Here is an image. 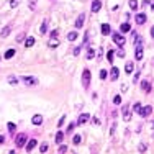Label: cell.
I'll return each instance as SVG.
<instances>
[{
    "label": "cell",
    "instance_id": "cell-15",
    "mask_svg": "<svg viewBox=\"0 0 154 154\" xmlns=\"http://www.w3.org/2000/svg\"><path fill=\"white\" fill-rule=\"evenodd\" d=\"M34 38L33 36H26V38H25V48H31V46H34Z\"/></svg>",
    "mask_w": 154,
    "mask_h": 154
},
{
    "label": "cell",
    "instance_id": "cell-24",
    "mask_svg": "<svg viewBox=\"0 0 154 154\" xmlns=\"http://www.w3.org/2000/svg\"><path fill=\"white\" fill-rule=\"evenodd\" d=\"M133 69H134L133 62H126V66H125V72H126V74H131V72H133Z\"/></svg>",
    "mask_w": 154,
    "mask_h": 154
},
{
    "label": "cell",
    "instance_id": "cell-23",
    "mask_svg": "<svg viewBox=\"0 0 154 154\" xmlns=\"http://www.w3.org/2000/svg\"><path fill=\"white\" fill-rule=\"evenodd\" d=\"M56 144H61L62 143V139H64V133H61V131H58V134H56Z\"/></svg>",
    "mask_w": 154,
    "mask_h": 154
},
{
    "label": "cell",
    "instance_id": "cell-32",
    "mask_svg": "<svg viewBox=\"0 0 154 154\" xmlns=\"http://www.w3.org/2000/svg\"><path fill=\"white\" fill-rule=\"evenodd\" d=\"M139 110H141V103L139 102H136V103L133 105V112L134 113H139Z\"/></svg>",
    "mask_w": 154,
    "mask_h": 154
},
{
    "label": "cell",
    "instance_id": "cell-30",
    "mask_svg": "<svg viewBox=\"0 0 154 154\" xmlns=\"http://www.w3.org/2000/svg\"><path fill=\"white\" fill-rule=\"evenodd\" d=\"M113 56H115V53H113V51H112V49H110V51H108V53H107V61H108V62H110V64L113 62Z\"/></svg>",
    "mask_w": 154,
    "mask_h": 154
},
{
    "label": "cell",
    "instance_id": "cell-26",
    "mask_svg": "<svg viewBox=\"0 0 154 154\" xmlns=\"http://www.w3.org/2000/svg\"><path fill=\"white\" fill-rule=\"evenodd\" d=\"M138 7H139V3H138V0H130V8L131 10H138Z\"/></svg>",
    "mask_w": 154,
    "mask_h": 154
},
{
    "label": "cell",
    "instance_id": "cell-10",
    "mask_svg": "<svg viewBox=\"0 0 154 154\" xmlns=\"http://www.w3.org/2000/svg\"><path fill=\"white\" fill-rule=\"evenodd\" d=\"M100 30H102V34H103V36H108V34L112 33V26H110L108 23H103Z\"/></svg>",
    "mask_w": 154,
    "mask_h": 154
},
{
    "label": "cell",
    "instance_id": "cell-44",
    "mask_svg": "<svg viewBox=\"0 0 154 154\" xmlns=\"http://www.w3.org/2000/svg\"><path fill=\"white\" fill-rule=\"evenodd\" d=\"M139 153H146V144H139Z\"/></svg>",
    "mask_w": 154,
    "mask_h": 154
},
{
    "label": "cell",
    "instance_id": "cell-40",
    "mask_svg": "<svg viewBox=\"0 0 154 154\" xmlns=\"http://www.w3.org/2000/svg\"><path fill=\"white\" fill-rule=\"evenodd\" d=\"M61 154H64V153H67V146H64V144H61L59 146V149H58Z\"/></svg>",
    "mask_w": 154,
    "mask_h": 154
},
{
    "label": "cell",
    "instance_id": "cell-49",
    "mask_svg": "<svg viewBox=\"0 0 154 154\" xmlns=\"http://www.w3.org/2000/svg\"><path fill=\"white\" fill-rule=\"evenodd\" d=\"M3 143H5V136H2V134H0V144H3Z\"/></svg>",
    "mask_w": 154,
    "mask_h": 154
},
{
    "label": "cell",
    "instance_id": "cell-45",
    "mask_svg": "<svg viewBox=\"0 0 154 154\" xmlns=\"http://www.w3.org/2000/svg\"><path fill=\"white\" fill-rule=\"evenodd\" d=\"M79 54H81V48H75L74 49V56H79Z\"/></svg>",
    "mask_w": 154,
    "mask_h": 154
},
{
    "label": "cell",
    "instance_id": "cell-22",
    "mask_svg": "<svg viewBox=\"0 0 154 154\" xmlns=\"http://www.w3.org/2000/svg\"><path fill=\"white\" fill-rule=\"evenodd\" d=\"M77 40V31H69L67 33V41H74Z\"/></svg>",
    "mask_w": 154,
    "mask_h": 154
},
{
    "label": "cell",
    "instance_id": "cell-3",
    "mask_svg": "<svg viewBox=\"0 0 154 154\" xmlns=\"http://www.w3.org/2000/svg\"><path fill=\"white\" fill-rule=\"evenodd\" d=\"M26 139H28L26 134H25V133H20L17 138H15V144H17L18 147H23V146H25V143H26Z\"/></svg>",
    "mask_w": 154,
    "mask_h": 154
},
{
    "label": "cell",
    "instance_id": "cell-39",
    "mask_svg": "<svg viewBox=\"0 0 154 154\" xmlns=\"http://www.w3.org/2000/svg\"><path fill=\"white\" fill-rule=\"evenodd\" d=\"M25 38H26V36H25V33H20L18 36H17V43H21V41L25 40Z\"/></svg>",
    "mask_w": 154,
    "mask_h": 154
},
{
    "label": "cell",
    "instance_id": "cell-11",
    "mask_svg": "<svg viewBox=\"0 0 154 154\" xmlns=\"http://www.w3.org/2000/svg\"><path fill=\"white\" fill-rule=\"evenodd\" d=\"M89 118H90V115L89 113H82L81 116H79V120H77V123L75 125H84V123H87Z\"/></svg>",
    "mask_w": 154,
    "mask_h": 154
},
{
    "label": "cell",
    "instance_id": "cell-8",
    "mask_svg": "<svg viewBox=\"0 0 154 154\" xmlns=\"http://www.w3.org/2000/svg\"><path fill=\"white\" fill-rule=\"evenodd\" d=\"M84 21H85V13H81L75 20V28H82L84 26Z\"/></svg>",
    "mask_w": 154,
    "mask_h": 154
},
{
    "label": "cell",
    "instance_id": "cell-33",
    "mask_svg": "<svg viewBox=\"0 0 154 154\" xmlns=\"http://www.w3.org/2000/svg\"><path fill=\"white\" fill-rule=\"evenodd\" d=\"M94 58H95V51L94 49H89L87 51V59L90 61V59H94Z\"/></svg>",
    "mask_w": 154,
    "mask_h": 154
},
{
    "label": "cell",
    "instance_id": "cell-28",
    "mask_svg": "<svg viewBox=\"0 0 154 154\" xmlns=\"http://www.w3.org/2000/svg\"><path fill=\"white\" fill-rule=\"evenodd\" d=\"M81 141H82V134H74V139H72L74 144H81Z\"/></svg>",
    "mask_w": 154,
    "mask_h": 154
},
{
    "label": "cell",
    "instance_id": "cell-21",
    "mask_svg": "<svg viewBox=\"0 0 154 154\" xmlns=\"http://www.w3.org/2000/svg\"><path fill=\"white\" fill-rule=\"evenodd\" d=\"M8 34H10V26H5L2 31H0V38H7Z\"/></svg>",
    "mask_w": 154,
    "mask_h": 154
},
{
    "label": "cell",
    "instance_id": "cell-7",
    "mask_svg": "<svg viewBox=\"0 0 154 154\" xmlns=\"http://www.w3.org/2000/svg\"><path fill=\"white\" fill-rule=\"evenodd\" d=\"M118 75H120V69L118 67H112V71H110V81H116Z\"/></svg>",
    "mask_w": 154,
    "mask_h": 154
},
{
    "label": "cell",
    "instance_id": "cell-4",
    "mask_svg": "<svg viewBox=\"0 0 154 154\" xmlns=\"http://www.w3.org/2000/svg\"><path fill=\"white\" fill-rule=\"evenodd\" d=\"M21 81L25 82L26 85H36V84H38V79H36V77H33V75H25Z\"/></svg>",
    "mask_w": 154,
    "mask_h": 154
},
{
    "label": "cell",
    "instance_id": "cell-20",
    "mask_svg": "<svg viewBox=\"0 0 154 154\" xmlns=\"http://www.w3.org/2000/svg\"><path fill=\"white\" fill-rule=\"evenodd\" d=\"M138 46H143V38L138 36V34H134V48H138Z\"/></svg>",
    "mask_w": 154,
    "mask_h": 154
},
{
    "label": "cell",
    "instance_id": "cell-42",
    "mask_svg": "<svg viewBox=\"0 0 154 154\" xmlns=\"http://www.w3.org/2000/svg\"><path fill=\"white\" fill-rule=\"evenodd\" d=\"M118 56H120V58H125V56H126V53H125V49H123V48H120V51H118Z\"/></svg>",
    "mask_w": 154,
    "mask_h": 154
},
{
    "label": "cell",
    "instance_id": "cell-36",
    "mask_svg": "<svg viewBox=\"0 0 154 154\" xmlns=\"http://www.w3.org/2000/svg\"><path fill=\"white\" fill-rule=\"evenodd\" d=\"M74 128H75V123H69V126H67V133L71 134L74 131Z\"/></svg>",
    "mask_w": 154,
    "mask_h": 154
},
{
    "label": "cell",
    "instance_id": "cell-48",
    "mask_svg": "<svg viewBox=\"0 0 154 154\" xmlns=\"http://www.w3.org/2000/svg\"><path fill=\"white\" fill-rule=\"evenodd\" d=\"M94 125H100V118L95 116V118H94Z\"/></svg>",
    "mask_w": 154,
    "mask_h": 154
},
{
    "label": "cell",
    "instance_id": "cell-5",
    "mask_svg": "<svg viewBox=\"0 0 154 154\" xmlns=\"http://www.w3.org/2000/svg\"><path fill=\"white\" fill-rule=\"evenodd\" d=\"M102 8V0H94L92 2V13H98Z\"/></svg>",
    "mask_w": 154,
    "mask_h": 154
},
{
    "label": "cell",
    "instance_id": "cell-2",
    "mask_svg": "<svg viewBox=\"0 0 154 154\" xmlns=\"http://www.w3.org/2000/svg\"><path fill=\"white\" fill-rule=\"evenodd\" d=\"M82 84H84V89L90 87V71L89 69H84V72H82Z\"/></svg>",
    "mask_w": 154,
    "mask_h": 154
},
{
    "label": "cell",
    "instance_id": "cell-13",
    "mask_svg": "<svg viewBox=\"0 0 154 154\" xmlns=\"http://www.w3.org/2000/svg\"><path fill=\"white\" fill-rule=\"evenodd\" d=\"M136 25H144L146 23V15L144 13H139V15H136Z\"/></svg>",
    "mask_w": 154,
    "mask_h": 154
},
{
    "label": "cell",
    "instance_id": "cell-6",
    "mask_svg": "<svg viewBox=\"0 0 154 154\" xmlns=\"http://www.w3.org/2000/svg\"><path fill=\"white\" fill-rule=\"evenodd\" d=\"M151 113H153V107H151V105H146L144 108H141V110H139L141 116H149Z\"/></svg>",
    "mask_w": 154,
    "mask_h": 154
},
{
    "label": "cell",
    "instance_id": "cell-41",
    "mask_svg": "<svg viewBox=\"0 0 154 154\" xmlns=\"http://www.w3.org/2000/svg\"><path fill=\"white\" fill-rule=\"evenodd\" d=\"M51 38H59V31H58V30H53V31H51Z\"/></svg>",
    "mask_w": 154,
    "mask_h": 154
},
{
    "label": "cell",
    "instance_id": "cell-27",
    "mask_svg": "<svg viewBox=\"0 0 154 154\" xmlns=\"http://www.w3.org/2000/svg\"><path fill=\"white\" fill-rule=\"evenodd\" d=\"M8 84H10V85H17V84H18V77L10 75V77H8Z\"/></svg>",
    "mask_w": 154,
    "mask_h": 154
},
{
    "label": "cell",
    "instance_id": "cell-38",
    "mask_svg": "<svg viewBox=\"0 0 154 154\" xmlns=\"http://www.w3.org/2000/svg\"><path fill=\"white\" fill-rule=\"evenodd\" d=\"M113 103H115V105H120V103H121V97H120V95H115Z\"/></svg>",
    "mask_w": 154,
    "mask_h": 154
},
{
    "label": "cell",
    "instance_id": "cell-29",
    "mask_svg": "<svg viewBox=\"0 0 154 154\" xmlns=\"http://www.w3.org/2000/svg\"><path fill=\"white\" fill-rule=\"evenodd\" d=\"M15 56V49H8L7 53H5V59H12Z\"/></svg>",
    "mask_w": 154,
    "mask_h": 154
},
{
    "label": "cell",
    "instance_id": "cell-37",
    "mask_svg": "<svg viewBox=\"0 0 154 154\" xmlns=\"http://www.w3.org/2000/svg\"><path fill=\"white\" fill-rule=\"evenodd\" d=\"M107 75H108V72L105 71V69H102V71H100V79H102V81H103V79H107Z\"/></svg>",
    "mask_w": 154,
    "mask_h": 154
},
{
    "label": "cell",
    "instance_id": "cell-1",
    "mask_svg": "<svg viewBox=\"0 0 154 154\" xmlns=\"http://www.w3.org/2000/svg\"><path fill=\"white\" fill-rule=\"evenodd\" d=\"M112 38H113V41H115V44H116V46L123 48L125 44H126V40H125L123 33H113V34H112Z\"/></svg>",
    "mask_w": 154,
    "mask_h": 154
},
{
    "label": "cell",
    "instance_id": "cell-25",
    "mask_svg": "<svg viewBox=\"0 0 154 154\" xmlns=\"http://www.w3.org/2000/svg\"><path fill=\"white\" fill-rule=\"evenodd\" d=\"M48 31V20H44L43 23H41V28H40V33L41 34H44Z\"/></svg>",
    "mask_w": 154,
    "mask_h": 154
},
{
    "label": "cell",
    "instance_id": "cell-46",
    "mask_svg": "<svg viewBox=\"0 0 154 154\" xmlns=\"http://www.w3.org/2000/svg\"><path fill=\"white\" fill-rule=\"evenodd\" d=\"M138 79H139V72H136V75H134V77H133V82H134V84L138 82Z\"/></svg>",
    "mask_w": 154,
    "mask_h": 154
},
{
    "label": "cell",
    "instance_id": "cell-9",
    "mask_svg": "<svg viewBox=\"0 0 154 154\" xmlns=\"http://www.w3.org/2000/svg\"><path fill=\"white\" fill-rule=\"evenodd\" d=\"M123 120L125 121L131 120V113H130V107L128 105H123Z\"/></svg>",
    "mask_w": 154,
    "mask_h": 154
},
{
    "label": "cell",
    "instance_id": "cell-12",
    "mask_svg": "<svg viewBox=\"0 0 154 154\" xmlns=\"http://www.w3.org/2000/svg\"><path fill=\"white\" fill-rule=\"evenodd\" d=\"M134 58H136V61H141V59H143V46L134 48Z\"/></svg>",
    "mask_w": 154,
    "mask_h": 154
},
{
    "label": "cell",
    "instance_id": "cell-47",
    "mask_svg": "<svg viewBox=\"0 0 154 154\" xmlns=\"http://www.w3.org/2000/svg\"><path fill=\"white\" fill-rule=\"evenodd\" d=\"M102 54H103V49H102V48H100V49H98V53H97V56H98L97 59H100V58H102Z\"/></svg>",
    "mask_w": 154,
    "mask_h": 154
},
{
    "label": "cell",
    "instance_id": "cell-43",
    "mask_svg": "<svg viewBox=\"0 0 154 154\" xmlns=\"http://www.w3.org/2000/svg\"><path fill=\"white\" fill-rule=\"evenodd\" d=\"M64 121H66V116L62 115V116H61V120H59V123H58V126H62V125H64Z\"/></svg>",
    "mask_w": 154,
    "mask_h": 154
},
{
    "label": "cell",
    "instance_id": "cell-17",
    "mask_svg": "<svg viewBox=\"0 0 154 154\" xmlns=\"http://www.w3.org/2000/svg\"><path fill=\"white\" fill-rule=\"evenodd\" d=\"M25 144H26V151H28V153H31V149L36 146V139H34V138H31V139L28 141V143H25Z\"/></svg>",
    "mask_w": 154,
    "mask_h": 154
},
{
    "label": "cell",
    "instance_id": "cell-18",
    "mask_svg": "<svg viewBox=\"0 0 154 154\" xmlns=\"http://www.w3.org/2000/svg\"><path fill=\"white\" fill-rule=\"evenodd\" d=\"M48 46L49 48H58L59 46V38H51L49 43H48Z\"/></svg>",
    "mask_w": 154,
    "mask_h": 154
},
{
    "label": "cell",
    "instance_id": "cell-16",
    "mask_svg": "<svg viewBox=\"0 0 154 154\" xmlns=\"http://www.w3.org/2000/svg\"><path fill=\"white\" fill-rule=\"evenodd\" d=\"M141 89H143V90H144V92H151V82L149 81H143L141 82Z\"/></svg>",
    "mask_w": 154,
    "mask_h": 154
},
{
    "label": "cell",
    "instance_id": "cell-19",
    "mask_svg": "<svg viewBox=\"0 0 154 154\" xmlns=\"http://www.w3.org/2000/svg\"><path fill=\"white\" fill-rule=\"evenodd\" d=\"M130 30H131L130 23H126V21H125V23H121V26H120V31H121V33H128Z\"/></svg>",
    "mask_w": 154,
    "mask_h": 154
},
{
    "label": "cell",
    "instance_id": "cell-34",
    "mask_svg": "<svg viewBox=\"0 0 154 154\" xmlns=\"http://www.w3.org/2000/svg\"><path fill=\"white\" fill-rule=\"evenodd\" d=\"M48 149H49V146H48V143H43L40 146V151L41 153H48Z\"/></svg>",
    "mask_w": 154,
    "mask_h": 154
},
{
    "label": "cell",
    "instance_id": "cell-31",
    "mask_svg": "<svg viewBox=\"0 0 154 154\" xmlns=\"http://www.w3.org/2000/svg\"><path fill=\"white\" fill-rule=\"evenodd\" d=\"M20 3H21V0H10V7L12 8H17Z\"/></svg>",
    "mask_w": 154,
    "mask_h": 154
},
{
    "label": "cell",
    "instance_id": "cell-35",
    "mask_svg": "<svg viewBox=\"0 0 154 154\" xmlns=\"http://www.w3.org/2000/svg\"><path fill=\"white\" fill-rule=\"evenodd\" d=\"M15 130H17V125H15V123H8V131H10V133H15Z\"/></svg>",
    "mask_w": 154,
    "mask_h": 154
},
{
    "label": "cell",
    "instance_id": "cell-14",
    "mask_svg": "<svg viewBox=\"0 0 154 154\" xmlns=\"http://www.w3.org/2000/svg\"><path fill=\"white\" fill-rule=\"evenodd\" d=\"M31 123H33L34 126H40L41 123H43V116L41 115H34L33 118H31Z\"/></svg>",
    "mask_w": 154,
    "mask_h": 154
}]
</instances>
